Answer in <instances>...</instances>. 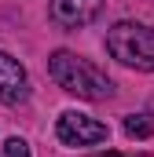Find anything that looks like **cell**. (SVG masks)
<instances>
[{"instance_id": "cell-2", "label": "cell", "mask_w": 154, "mask_h": 157, "mask_svg": "<svg viewBox=\"0 0 154 157\" xmlns=\"http://www.w3.org/2000/svg\"><path fill=\"white\" fill-rule=\"evenodd\" d=\"M107 51L128 70L154 73V29L143 22H117L107 29Z\"/></svg>"}, {"instance_id": "cell-4", "label": "cell", "mask_w": 154, "mask_h": 157, "mask_svg": "<svg viewBox=\"0 0 154 157\" xmlns=\"http://www.w3.org/2000/svg\"><path fill=\"white\" fill-rule=\"evenodd\" d=\"M26 99H30V73H26V66L0 48V102L4 106H18Z\"/></svg>"}, {"instance_id": "cell-1", "label": "cell", "mask_w": 154, "mask_h": 157, "mask_svg": "<svg viewBox=\"0 0 154 157\" xmlns=\"http://www.w3.org/2000/svg\"><path fill=\"white\" fill-rule=\"evenodd\" d=\"M48 77L55 80L66 95L88 99V102H103L114 95V80L107 77L99 66H92L88 59H81L74 51H51L48 55Z\"/></svg>"}, {"instance_id": "cell-7", "label": "cell", "mask_w": 154, "mask_h": 157, "mask_svg": "<svg viewBox=\"0 0 154 157\" xmlns=\"http://www.w3.org/2000/svg\"><path fill=\"white\" fill-rule=\"evenodd\" d=\"M0 157H33V150H30V143H26V139L11 135V139L0 146Z\"/></svg>"}, {"instance_id": "cell-5", "label": "cell", "mask_w": 154, "mask_h": 157, "mask_svg": "<svg viewBox=\"0 0 154 157\" xmlns=\"http://www.w3.org/2000/svg\"><path fill=\"white\" fill-rule=\"evenodd\" d=\"M103 11V0H48V15L59 29H84Z\"/></svg>"}, {"instance_id": "cell-8", "label": "cell", "mask_w": 154, "mask_h": 157, "mask_svg": "<svg viewBox=\"0 0 154 157\" xmlns=\"http://www.w3.org/2000/svg\"><path fill=\"white\" fill-rule=\"evenodd\" d=\"M99 157H121V154H99Z\"/></svg>"}, {"instance_id": "cell-3", "label": "cell", "mask_w": 154, "mask_h": 157, "mask_svg": "<svg viewBox=\"0 0 154 157\" xmlns=\"http://www.w3.org/2000/svg\"><path fill=\"white\" fill-rule=\"evenodd\" d=\"M55 135H59V143H66V146H95V143H107L110 128H107L103 121L88 117V113L66 110V113H59V121H55Z\"/></svg>"}, {"instance_id": "cell-6", "label": "cell", "mask_w": 154, "mask_h": 157, "mask_svg": "<svg viewBox=\"0 0 154 157\" xmlns=\"http://www.w3.org/2000/svg\"><path fill=\"white\" fill-rule=\"evenodd\" d=\"M125 135H128V139H151L154 135L151 113H128V117H125Z\"/></svg>"}]
</instances>
